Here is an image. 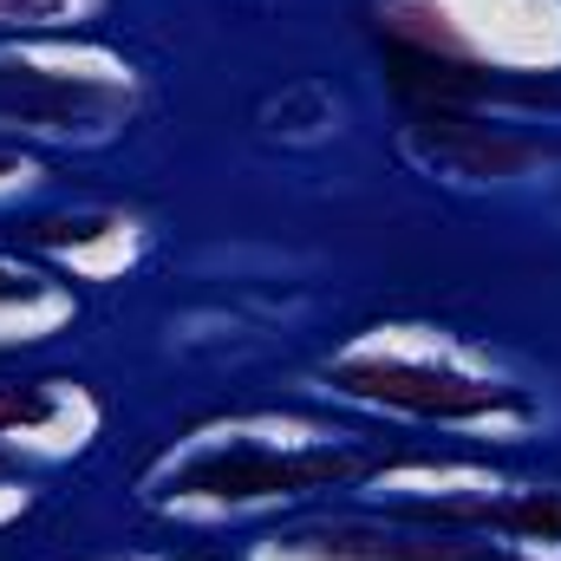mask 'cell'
<instances>
[{"label": "cell", "instance_id": "1", "mask_svg": "<svg viewBox=\"0 0 561 561\" xmlns=\"http://www.w3.org/2000/svg\"><path fill=\"white\" fill-rule=\"evenodd\" d=\"M392 450L320 412H222L170 437L138 496L176 523H236L327 490H366Z\"/></svg>", "mask_w": 561, "mask_h": 561}, {"label": "cell", "instance_id": "3", "mask_svg": "<svg viewBox=\"0 0 561 561\" xmlns=\"http://www.w3.org/2000/svg\"><path fill=\"white\" fill-rule=\"evenodd\" d=\"M373 26L419 112H490L561 79V0H373Z\"/></svg>", "mask_w": 561, "mask_h": 561}, {"label": "cell", "instance_id": "8", "mask_svg": "<svg viewBox=\"0 0 561 561\" xmlns=\"http://www.w3.org/2000/svg\"><path fill=\"white\" fill-rule=\"evenodd\" d=\"M13 242L72 287L79 280H125L150 255V222L138 209L79 203V209H53V216H26L13 229Z\"/></svg>", "mask_w": 561, "mask_h": 561}, {"label": "cell", "instance_id": "2", "mask_svg": "<svg viewBox=\"0 0 561 561\" xmlns=\"http://www.w3.org/2000/svg\"><path fill=\"white\" fill-rule=\"evenodd\" d=\"M320 386L373 419L450 431L477 444H516L549 424L542 392L496 353L431 320H373L320 359Z\"/></svg>", "mask_w": 561, "mask_h": 561}, {"label": "cell", "instance_id": "6", "mask_svg": "<svg viewBox=\"0 0 561 561\" xmlns=\"http://www.w3.org/2000/svg\"><path fill=\"white\" fill-rule=\"evenodd\" d=\"M249 561H516L496 542L477 536H450L431 523L405 516H327V523H287L275 536H262Z\"/></svg>", "mask_w": 561, "mask_h": 561}, {"label": "cell", "instance_id": "13", "mask_svg": "<svg viewBox=\"0 0 561 561\" xmlns=\"http://www.w3.org/2000/svg\"><path fill=\"white\" fill-rule=\"evenodd\" d=\"M99 561H176V556H99Z\"/></svg>", "mask_w": 561, "mask_h": 561}, {"label": "cell", "instance_id": "4", "mask_svg": "<svg viewBox=\"0 0 561 561\" xmlns=\"http://www.w3.org/2000/svg\"><path fill=\"white\" fill-rule=\"evenodd\" d=\"M144 105L138 66L118 46L39 33L0 39V144H105Z\"/></svg>", "mask_w": 561, "mask_h": 561}, {"label": "cell", "instance_id": "10", "mask_svg": "<svg viewBox=\"0 0 561 561\" xmlns=\"http://www.w3.org/2000/svg\"><path fill=\"white\" fill-rule=\"evenodd\" d=\"M79 320V294L72 280H59L53 268H39L33 255H7L0 249V353L13 346H39L53 333H66Z\"/></svg>", "mask_w": 561, "mask_h": 561}, {"label": "cell", "instance_id": "11", "mask_svg": "<svg viewBox=\"0 0 561 561\" xmlns=\"http://www.w3.org/2000/svg\"><path fill=\"white\" fill-rule=\"evenodd\" d=\"M112 0H0V33L7 39H39V33H79L105 13Z\"/></svg>", "mask_w": 561, "mask_h": 561}, {"label": "cell", "instance_id": "7", "mask_svg": "<svg viewBox=\"0 0 561 561\" xmlns=\"http://www.w3.org/2000/svg\"><path fill=\"white\" fill-rule=\"evenodd\" d=\"M399 150L424 176H444V183H516L549 163V144L490 112H412Z\"/></svg>", "mask_w": 561, "mask_h": 561}, {"label": "cell", "instance_id": "12", "mask_svg": "<svg viewBox=\"0 0 561 561\" xmlns=\"http://www.w3.org/2000/svg\"><path fill=\"white\" fill-rule=\"evenodd\" d=\"M39 176H46V170H39V157H33V150H20V144H0V203L26 196Z\"/></svg>", "mask_w": 561, "mask_h": 561}, {"label": "cell", "instance_id": "5", "mask_svg": "<svg viewBox=\"0 0 561 561\" xmlns=\"http://www.w3.org/2000/svg\"><path fill=\"white\" fill-rule=\"evenodd\" d=\"M386 516L431 523L450 536L496 542L516 561H561V483L483 470V463H431V457H386L366 483Z\"/></svg>", "mask_w": 561, "mask_h": 561}, {"label": "cell", "instance_id": "9", "mask_svg": "<svg viewBox=\"0 0 561 561\" xmlns=\"http://www.w3.org/2000/svg\"><path fill=\"white\" fill-rule=\"evenodd\" d=\"M105 431V405L85 379H0V457L66 463Z\"/></svg>", "mask_w": 561, "mask_h": 561}]
</instances>
